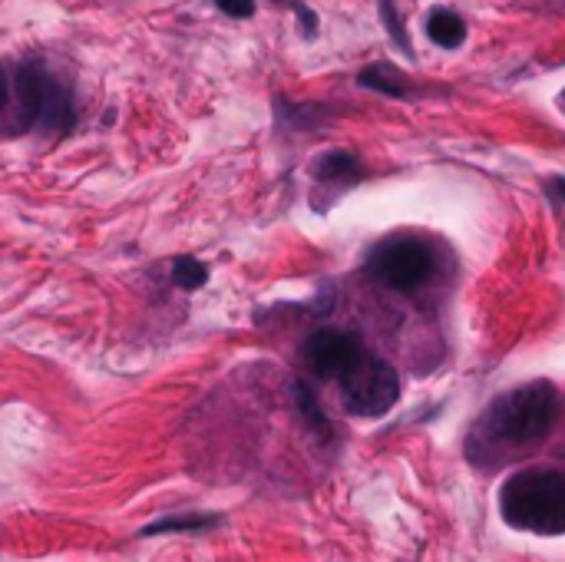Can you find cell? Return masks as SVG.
<instances>
[{
	"label": "cell",
	"mask_w": 565,
	"mask_h": 562,
	"mask_svg": "<svg viewBox=\"0 0 565 562\" xmlns=\"http://www.w3.org/2000/svg\"><path fill=\"white\" fill-rule=\"evenodd\" d=\"M559 420V391L549 381H529L523 387L499 394L480 414L466 437V457L476 467L523 457L552 434Z\"/></svg>",
	"instance_id": "cell-1"
},
{
	"label": "cell",
	"mask_w": 565,
	"mask_h": 562,
	"mask_svg": "<svg viewBox=\"0 0 565 562\" xmlns=\"http://www.w3.org/2000/svg\"><path fill=\"white\" fill-rule=\"evenodd\" d=\"M499 513L516 529L536 536L565 533V470H516L499 490Z\"/></svg>",
	"instance_id": "cell-2"
},
{
	"label": "cell",
	"mask_w": 565,
	"mask_h": 562,
	"mask_svg": "<svg viewBox=\"0 0 565 562\" xmlns=\"http://www.w3.org/2000/svg\"><path fill=\"white\" fill-rule=\"evenodd\" d=\"M364 272L397 295H417L420 288L430 285L433 272H437V258L427 242L410 239V235H390V239H380L367 248Z\"/></svg>",
	"instance_id": "cell-3"
},
{
	"label": "cell",
	"mask_w": 565,
	"mask_h": 562,
	"mask_svg": "<svg viewBox=\"0 0 565 562\" xmlns=\"http://www.w3.org/2000/svg\"><path fill=\"white\" fill-rule=\"evenodd\" d=\"M334 384H338L347 414L357 417H384L400 401L397 371L371 351H364Z\"/></svg>",
	"instance_id": "cell-4"
},
{
	"label": "cell",
	"mask_w": 565,
	"mask_h": 562,
	"mask_svg": "<svg viewBox=\"0 0 565 562\" xmlns=\"http://www.w3.org/2000/svg\"><path fill=\"white\" fill-rule=\"evenodd\" d=\"M364 351H367L364 341L341 328H314L308 338L301 341L304 367H308L318 381H331V384L338 381Z\"/></svg>",
	"instance_id": "cell-5"
},
{
	"label": "cell",
	"mask_w": 565,
	"mask_h": 562,
	"mask_svg": "<svg viewBox=\"0 0 565 562\" xmlns=\"http://www.w3.org/2000/svg\"><path fill=\"white\" fill-rule=\"evenodd\" d=\"M47 60L40 57H27L17 63L14 83L10 90L17 93V113L14 123H10V133H37V120H40V96H43V80H47Z\"/></svg>",
	"instance_id": "cell-6"
},
{
	"label": "cell",
	"mask_w": 565,
	"mask_h": 562,
	"mask_svg": "<svg viewBox=\"0 0 565 562\" xmlns=\"http://www.w3.org/2000/svg\"><path fill=\"white\" fill-rule=\"evenodd\" d=\"M76 120H80V110H76L73 86L67 80H60L53 70H47V80H43V96H40L37 133L67 139L76 129Z\"/></svg>",
	"instance_id": "cell-7"
},
{
	"label": "cell",
	"mask_w": 565,
	"mask_h": 562,
	"mask_svg": "<svg viewBox=\"0 0 565 562\" xmlns=\"http://www.w3.org/2000/svg\"><path fill=\"white\" fill-rule=\"evenodd\" d=\"M311 176L321 189L347 192L367 176V169H364V162L354 153H347V149H328V153H321L318 159H314Z\"/></svg>",
	"instance_id": "cell-8"
},
{
	"label": "cell",
	"mask_w": 565,
	"mask_h": 562,
	"mask_svg": "<svg viewBox=\"0 0 565 562\" xmlns=\"http://www.w3.org/2000/svg\"><path fill=\"white\" fill-rule=\"evenodd\" d=\"M357 83L364 86V90H374L380 96H390V100H414L420 93L414 80H407L404 73L397 67H390V63H367V67L357 73Z\"/></svg>",
	"instance_id": "cell-9"
},
{
	"label": "cell",
	"mask_w": 565,
	"mask_h": 562,
	"mask_svg": "<svg viewBox=\"0 0 565 562\" xmlns=\"http://www.w3.org/2000/svg\"><path fill=\"white\" fill-rule=\"evenodd\" d=\"M331 113L324 106L311 103H291L285 96H275V126L288 129V133H314V129L328 126Z\"/></svg>",
	"instance_id": "cell-10"
},
{
	"label": "cell",
	"mask_w": 565,
	"mask_h": 562,
	"mask_svg": "<svg viewBox=\"0 0 565 562\" xmlns=\"http://www.w3.org/2000/svg\"><path fill=\"white\" fill-rule=\"evenodd\" d=\"M427 37L443 50H460L466 43V20L450 7H433L427 14Z\"/></svg>",
	"instance_id": "cell-11"
},
{
	"label": "cell",
	"mask_w": 565,
	"mask_h": 562,
	"mask_svg": "<svg viewBox=\"0 0 565 562\" xmlns=\"http://www.w3.org/2000/svg\"><path fill=\"white\" fill-rule=\"evenodd\" d=\"M219 526L215 513H179V516H162V520L143 526V536H162V533H202V529Z\"/></svg>",
	"instance_id": "cell-12"
},
{
	"label": "cell",
	"mask_w": 565,
	"mask_h": 562,
	"mask_svg": "<svg viewBox=\"0 0 565 562\" xmlns=\"http://www.w3.org/2000/svg\"><path fill=\"white\" fill-rule=\"evenodd\" d=\"M169 281L179 291H202L209 285V265L199 262L195 255H176L169 262Z\"/></svg>",
	"instance_id": "cell-13"
},
{
	"label": "cell",
	"mask_w": 565,
	"mask_h": 562,
	"mask_svg": "<svg viewBox=\"0 0 565 562\" xmlns=\"http://www.w3.org/2000/svg\"><path fill=\"white\" fill-rule=\"evenodd\" d=\"M291 391H295V404H298V414H301L304 424H308L314 434L328 437L331 434V424H328V417H324V410H321L318 397H314L311 387L304 384V381H295V387H291Z\"/></svg>",
	"instance_id": "cell-14"
},
{
	"label": "cell",
	"mask_w": 565,
	"mask_h": 562,
	"mask_svg": "<svg viewBox=\"0 0 565 562\" xmlns=\"http://www.w3.org/2000/svg\"><path fill=\"white\" fill-rule=\"evenodd\" d=\"M377 17H380V24H384L387 37L394 40V47L400 53H407V57H414V43L407 37V27H404V20H400V10L394 0H377Z\"/></svg>",
	"instance_id": "cell-15"
},
{
	"label": "cell",
	"mask_w": 565,
	"mask_h": 562,
	"mask_svg": "<svg viewBox=\"0 0 565 562\" xmlns=\"http://www.w3.org/2000/svg\"><path fill=\"white\" fill-rule=\"evenodd\" d=\"M212 4L219 14L232 17V20H252L255 10H258L255 0H212Z\"/></svg>",
	"instance_id": "cell-16"
},
{
	"label": "cell",
	"mask_w": 565,
	"mask_h": 562,
	"mask_svg": "<svg viewBox=\"0 0 565 562\" xmlns=\"http://www.w3.org/2000/svg\"><path fill=\"white\" fill-rule=\"evenodd\" d=\"M295 17H298V27H301V37H304V40H314V37H318V27H321V24H318V14H314V10L304 4V0L295 7Z\"/></svg>",
	"instance_id": "cell-17"
},
{
	"label": "cell",
	"mask_w": 565,
	"mask_h": 562,
	"mask_svg": "<svg viewBox=\"0 0 565 562\" xmlns=\"http://www.w3.org/2000/svg\"><path fill=\"white\" fill-rule=\"evenodd\" d=\"M546 199L552 202V209H559V212H565V176H552V179H546Z\"/></svg>",
	"instance_id": "cell-18"
},
{
	"label": "cell",
	"mask_w": 565,
	"mask_h": 562,
	"mask_svg": "<svg viewBox=\"0 0 565 562\" xmlns=\"http://www.w3.org/2000/svg\"><path fill=\"white\" fill-rule=\"evenodd\" d=\"M10 83H14V80H10L7 67H4V63H0V116L7 113V106H10V93H14V90H10Z\"/></svg>",
	"instance_id": "cell-19"
},
{
	"label": "cell",
	"mask_w": 565,
	"mask_h": 562,
	"mask_svg": "<svg viewBox=\"0 0 565 562\" xmlns=\"http://www.w3.org/2000/svg\"><path fill=\"white\" fill-rule=\"evenodd\" d=\"M271 4H278V7H288V10H295L301 0H271Z\"/></svg>",
	"instance_id": "cell-20"
},
{
	"label": "cell",
	"mask_w": 565,
	"mask_h": 562,
	"mask_svg": "<svg viewBox=\"0 0 565 562\" xmlns=\"http://www.w3.org/2000/svg\"><path fill=\"white\" fill-rule=\"evenodd\" d=\"M562 103H565V90H562Z\"/></svg>",
	"instance_id": "cell-21"
}]
</instances>
